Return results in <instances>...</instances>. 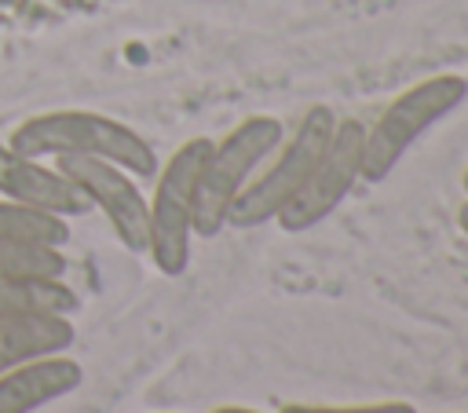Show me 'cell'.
Listing matches in <instances>:
<instances>
[{
    "label": "cell",
    "instance_id": "obj_17",
    "mask_svg": "<svg viewBox=\"0 0 468 413\" xmlns=\"http://www.w3.org/2000/svg\"><path fill=\"white\" fill-rule=\"evenodd\" d=\"M464 190H468V172H464Z\"/></svg>",
    "mask_w": 468,
    "mask_h": 413
},
{
    "label": "cell",
    "instance_id": "obj_2",
    "mask_svg": "<svg viewBox=\"0 0 468 413\" xmlns=\"http://www.w3.org/2000/svg\"><path fill=\"white\" fill-rule=\"evenodd\" d=\"M285 139V128L271 113L245 117L238 128H230L219 143L208 146L201 179H197V201H194V234L216 238L227 227L230 205L249 186L256 168L274 154V146Z\"/></svg>",
    "mask_w": 468,
    "mask_h": 413
},
{
    "label": "cell",
    "instance_id": "obj_12",
    "mask_svg": "<svg viewBox=\"0 0 468 413\" xmlns=\"http://www.w3.org/2000/svg\"><path fill=\"white\" fill-rule=\"evenodd\" d=\"M69 256L62 245L48 241H4L0 245V281H26V278H66Z\"/></svg>",
    "mask_w": 468,
    "mask_h": 413
},
{
    "label": "cell",
    "instance_id": "obj_16",
    "mask_svg": "<svg viewBox=\"0 0 468 413\" xmlns=\"http://www.w3.org/2000/svg\"><path fill=\"white\" fill-rule=\"evenodd\" d=\"M457 223H461V230H464V234H468V201H464V205H461V216H457Z\"/></svg>",
    "mask_w": 468,
    "mask_h": 413
},
{
    "label": "cell",
    "instance_id": "obj_13",
    "mask_svg": "<svg viewBox=\"0 0 468 413\" xmlns=\"http://www.w3.org/2000/svg\"><path fill=\"white\" fill-rule=\"evenodd\" d=\"M4 241H48V245H62L69 241V219L22 205V201H7L0 197V245Z\"/></svg>",
    "mask_w": 468,
    "mask_h": 413
},
{
    "label": "cell",
    "instance_id": "obj_3",
    "mask_svg": "<svg viewBox=\"0 0 468 413\" xmlns=\"http://www.w3.org/2000/svg\"><path fill=\"white\" fill-rule=\"evenodd\" d=\"M333 128H336V113L329 106H311L300 117V124L292 128V139H282L271 154V164L260 175H252L249 186L238 194V201L230 205L227 227L252 230V227H263V223L278 219L282 208L307 183V175L318 164Z\"/></svg>",
    "mask_w": 468,
    "mask_h": 413
},
{
    "label": "cell",
    "instance_id": "obj_15",
    "mask_svg": "<svg viewBox=\"0 0 468 413\" xmlns=\"http://www.w3.org/2000/svg\"><path fill=\"white\" fill-rule=\"evenodd\" d=\"M212 413H263V409H252V406H238V402H230V406H216Z\"/></svg>",
    "mask_w": 468,
    "mask_h": 413
},
{
    "label": "cell",
    "instance_id": "obj_10",
    "mask_svg": "<svg viewBox=\"0 0 468 413\" xmlns=\"http://www.w3.org/2000/svg\"><path fill=\"white\" fill-rule=\"evenodd\" d=\"M77 340L69 314H26L0 322V373L29 365L48 355H66Z\"/></svg>",
    "mask_w": 468,
    "mask_h": 413
},
{
    "label": "cell",
    "instance_id": "obj_5",
    "mask_svg": "<svg viewBox=\"0 0 468 413\" xmlns=\"http://www.w3.org/2000/svg\"><path fill=\"white\" fill-rule=\"evenodd\" d=\"M212 139L194 135L176 154L157 164L154 172V194L146 201L150 212V238L146 256L161 274H183L190 263V238H194V201H197V179L205 168Z\"/></svg>",
    "mask_w": 468,
    "mask_h": 413
},
{
    "label": "cell",
    "instance_id": "obj_11",
    "mask_svg": "<svg viewBox=\"0 0 468 413\" xmlns=\"http://www.w3.org/2000/svg\"><path fill=\"white\" fill-rule=\"evenodd\" d=\"M80 307L73 285L66 278H26L0 281V322L26 314H73Z\"/></svg>",
    "mask_w": 468,
    "mask_h": 413
},
{
    "label": "cell",
    "instance_id": "obj_14",
    "mask_svg": "<svg viewBox=\"0 0 468 413\" xmlns=\"http://www.w3.org/2000/svg\"><path fill=\"white\" fill-rule=\"evenodd\" d=\"M282 413H417L410 402H362V406H318V402H285Z\"/></svg>",
    "mask_w": 468,
    "mask_h": 413
},
{
    "label": "cell",
    "instance_id": "obj_7",
    "mask_svg": "<svg viewBox=\"0 0 468 413\" xmlns=\"http://www.w3.org/2000/svg\"><path fill=\"white\" fill-rule=\"evenodd\" d=\"M51 164L84 194L88 208H99L128 252H146L150 212L135 186V175L102 157H51Z\"/></svg>",
    "mask_w": 468,
    "mask_h": 413
},
{
    "label": "cell",
    "instance_id": "obj_6",
    "mask_svg": "<svg viewBox=\"0 0 468 413\" xmlns=\"http://www.w3.org/2000/svg\"><path fill=\"white\" fill-rule=\"evenodd\" d=\"M362 143H366V124L362 121H336V128H333L318 164L311 168L307 183L282 208V216H278L282 230L300 234V230H311L325 216L336 212V205L362 179Z\"/></svg>",
    "mask_w": 468,
    "mask_h": 413
},
{
    "label": "cell",
    "instance_id": "obj_1",
    "mask_svg": "<svg viewBox=\"0 0 468 413\" xmlns=\"http://www.w3.org/2000/svg\"><path fill=\"white\" fill-rule=\"evenodd\" d=\"M15 150L33 154V157H102L121 164L132 175H154L157 172V154L154 146L128 128L117 117L95 113V110H48L26 117L11 139Z\"/></svg>",
    "mask_w": 468,
    "mask_h": 413
},
{
    "label": "cell",
    "instance_id": "obj_4",
    "mask_svg": "<svg viewBox=\"0 0 468 413\" xmlns=\"http://www.w3.org/2000/svg\"><path fill=\"white\" fill-rule=\"evenodd\" d=\"M468 99V80L457 73L428 77L413 88H406L399 99L388 102V110L366 128L362 143V179L380 183L395 172V164L413 150V143L446 121L461 102Z\"/></svg>",
    "mask_w": 468,
    "mask_h": 413
},
{
    "label": "cell",
    "instance_id": "obj_9",
    "mask_svg": "<svg viewBox=\"0 0 468 413\" xmlns=\"http://www.w3.org/2000/svg\"><path fill=\"white\" fill-rule=\"evenodd\" d=\"M80 380H84V369L69 355H48L29 365H15L0 373V413H37L73 395Z\"/></svg>",
    "mask_w": 468,
    "mask_h": 413
},
{
    "label": "cell",
    "instance_id": "obj_8",
    "mask_svg": "<svg viewBox=\"0 0 468 413\" xmlns=\"http://www.w3.org/2000/svg\"><path fill=\"white\" fill-rule=\"evenodd\" d=\"M0 197L55 212L62 219L88 212L84 194L55 164H48L44 157L22 154L4 139H0Z\"/></svg>",
    "mask_w": 468,
    "mask_h": 413
}]
</instances>
